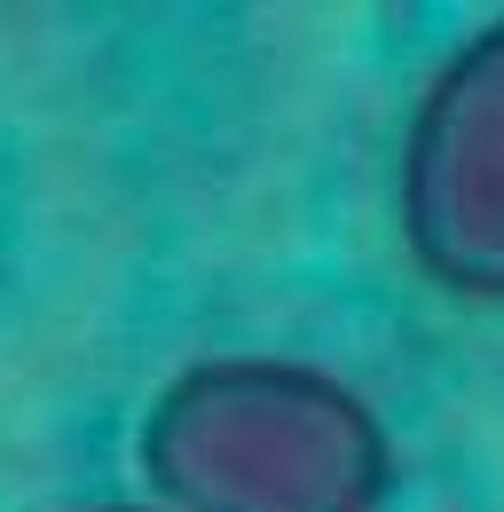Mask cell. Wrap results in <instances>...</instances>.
Returning a JSON list of instances; mask_svg holds the SVG:
<instances>
[{
  "mask_svg": "<svg viewBox=\"0 0 504 512\" xmlns=\"http://www.w3.org/2000/svg\"><path fill=\"white\" fill-rule=\"evenodd\" d=\"M79 512H166V505H79Z\"/></svg>",
  "mask_w": 504,
  "mask_h": 512,
  "instance_id": "cell-3",
  "label": "cell"
},
{
  "mask_svg": "<svg viewBox=\"0 0 504 512\" xmlns=\"http://www.w3.org/2000/svg\"><path fill=\"white\" fill-rule=\"evenodd\" d=\"M142 481L166 512H386L394 434L371 394L300 355H197L142 410Z\"/></svg>",
  "mask_w": 504,
  "mask_h": 512,
  "instance_id": "cell-1",
  "label": "cell"
},
{
  "mask_svg": "<svg viewBox=\"0 0 504 512\" xmlns=\"http://www.w3.org/2000/svg\"><path fill=\"white\" fill-rule=\"evenodd\" d=\"M394 213L434 292L504 308V16L473 24L418 87L394 166Z\"/></svg>",
  "mask_w": 504,
  "mask_h": 512,
  "instance_id": "cell-2",
  "label": "cell"
}]
</instances>
